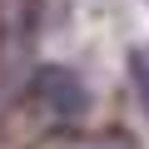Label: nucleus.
Masks as SVG:
<instances>
[{
  "mask_svg": "<svg viewBox=\"0 0 149 149\" xmlns=\"http://www.w3.org/2000/svg\"><path fill=\"white\" fill-rule=\"evenodd\" d=\"M35 100H40L55 119H80V114L90 109L85 80H80L74 70H65V65H45V70L35 74Z\"/></svg>",
  "mask_w": 149,
  "mask_h": 149,
  "instance_id": "1",
  "label": "nucleus"
},
{
  "mask_svg": "<svg viewBox=\"0 0 149 149\" xmlns=\"http://www.w3.org/2000/svg\"><path fill=\"white\" fill-rule=\"evenodd\" d=\"M100 149H119V144H100Z\"/></svg>",
  "mask_w": 149,
  "mask_h": 149,
  "instance_id": "2",
  "label": "nucleus"
}]
</instances>
